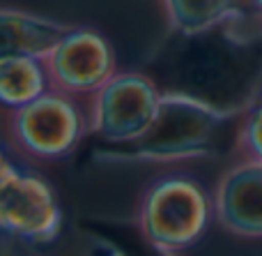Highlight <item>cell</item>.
Wrapping results in <instances>:
<instances>
[{
  "label": "cell",
  "instance_id": "1",
  "mask_svg": "<svg viewBox=\"0 0 262 256\" xmlns=\"http://www.w3.org/2000/svg\"><path fill=\"white\" fill-rule=\"evenodd\" d=\"M216 220L214 194L189 171H166L145 185L138 203V229L149 247L180 254L198 245Z\"/></svg>",
  "mask_w": 262,
  "mask_h": 256
},
{
  "label": "cell",
  "instance_id": "2",
  "mask_svg": "<svg viewBox=\"0 0 262 256\" xmlns=\"http://www.w3.org/2000/svg\"><path fill=\"white\" fill-rule=\"evenodd\" d=\"M239 115V109L216 106L189 92L166 90L149 129L127 152H111L122 162H180L200 157L212 148L219 129Z\"/></svg>",
  "mask_w": 262,
  "mask_h": 256
},
{
  "label": "cell",
  "instance_id": "3",
  "mask_svg": "<svg viewBox=\"0 0 262 256\" xmlns=\"http://www.w3.org/2000/svg\"><path fill=\"white\" fill-rule=\"evenodd\" d=\"M5 141L30 162H60L92 134L90 100L49 90L18 109H3Z\"/></svg>",
  "mask_w": 262,
  "mask_h": 256
},
{
  "label": "cell",
  "instance_id": "4",
  "mask_svg": "<svg viewBox=\"0 0 262 256\" xmlns=\"http://www.w3.org/2000/svg\"><path fill=\"white\" fill-rule=\"evenodd\" d=\"M0 226L28 245H51L62 229L55 187L30 166L14 164L7 155L0 166Z\"/></svg>",
  "mask_w": 262,
  "mask_h": 256
},
{
  "label": "cell",
  "instance_id": "5",
  "mask_svg": "<svg viewBox=\"0 0 262 256\" xmlns=\"http://www.w3.org/2000/svg\"><path fill=\"white\" fill-rule=\"evenodd\" d=\"M163 90L143 72H118L90 97L92 134L108 143L131 146L149 129Z\"/></svg>",
  "mask_w": 262,
  "mask_h": 256
},
{
  "label": "cell",
  "instance_id": "6",
  "mask_svg": "<svg viewBox=\"0 0 262 256\" xmlns=\"http://www.w3.org/2000/svg\"><path fill=\"white\" fill-rule=\"evenodd\" d=\"M44 63L51 90L81 100H90L120 72L115 46L92 26H76Z\"/></svg>",
  "mask_w": 262,
  "mask_h": 256
},
{
  "label": "cell",
  "instance_id": "7",
  "mask_svg": "<svg viewBox=\"0 0 262 256\" xmlns=\"http://www.w3.org/2000/svg\"><path fill=\"white\" fill-rule=\"evenodd\" d=\"M216 222L237 238H262V162L242 160L221 175L214 192Z\"/></svg>",
  "mask_w": 262,
  "mask_h": 256
},
{
  "label": "cell",
  "instance_id": "8",
  "mask_svg": "<svg viewBox=\"0 0 262 256\" xmlns=\"http://www.w3.org/2000/svg\"><path fill=\"white\" fill-rule=\"evenodd\" d=\"M74 23L28 12L18 7L0 9V55H30L46 60L74 30Z\"/></svg>",
  "mask_w": 262,
  "mask_h": 256
},
{
  "label": "cell",
  "instance_id": "9",
  "mask_svg": "<svg viewBox=\"0 0 262 256\" xmlns=\"http://www.w3.org/2000/svg\"><path fill=\"white\" fill-rule=\"evenodd\" d=\"M51 90L46 63L30 55H0V102L18 109Z\"/></svg>",
  "mask_w": 262,
  "mask_h": 256
},
{
  "label": "cell",
  "instance_id": "10",
  "mask_svg": "<svg viewBox=\"0 0 262 256\" xmlns=\"http://www.w3.org/2000/svg\"><path fill=\"white\" fill-rule=\"evenodd\" d=\"M239 5L242 0H163L168 23L182 35H200L230 21Z\"/></svg>",
  "mask_w": 262,
  "mask_h": 256
},
{
  "label": "cell",
  "instance_id": "11",
  "mask_svg": "<svg viewBox=\"0 0 262 256\" xmlns=\"http://www.w3.org/2000/svg\"><path fill=\"white\" fill-rule=\"evenodd\" d=\"M237 150L244 160L262 162V97L242 111L237 127Z\"/></svg>",
  "mask_w": 262,
  "mask_h": 256
},
{
  "label": "cell",
  "instance_id": "12",
  "mask_svg": "<svg viewBox=\"0 0 262 256\" xmlns=\"http://www.w3.org/2000/svg\"><path fill=\"white\" fill-rule=\"evenodd\" d=\"M242 3H246L249 7H253L258 14H262V0H242Z\"/></svg>",
  "mask_w": 262,
  "mask_h": 256
}]
</instances>
